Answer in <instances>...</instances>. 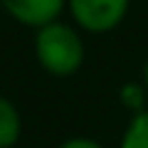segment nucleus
Instances as JSON below:
<instances>
[{
	"label": "nucleus",
	"mask_w": 148,
	"mask_h": 148,
	"mask_svg": "<svg viewBox=\"0 0 148 148\" xmlns=\"http://www.w3.org/2000/svg\"><path fill=\"white\" fill-rule=\"evenodd\" d=\"M32 49H35V59L40 69L47 72L49 77H57V79L74 77L84 67L86 59L82 30L72 22H64L62 17L37 27Z\"/></svg>",
	"instance_id": "f257e3e1"
},
{
	"label": "nucleus",
	"mask_w": 148,
	"mask_h": 148,
	"mask_svg": "<svg viewBox=\"0 0 148 148\" xmlns=\"http://www.w3.org/2000/svg\"><path fill=\"white\" fill-rule=\"evenodd\" d=\"M131 0H67L72 25L89 35H109L126 20Z\"/></svg>",
	"instance_id": "f03ea898"
},
{
	"label": "nucleus",
	"mask_w": 148,
	"mask_h": 148,
	"mask_svg": "<svg viewBox=\"0 0 148 148\" xmlns=\"http://www.w3.org/2000/svg\"><path fill=\"white\" fill-rule=\"evenodd\" d=\"M0 8L15 22L25 27H37L54 22L67 10V0H0Z\"/></svg>",
	"instance_id": "7ed1b4c3"
},
{
	"label": "nucleus",
	"mask_w": 148,
	"mask_h": 148,
	"mask_svg": "<svg viewBox=\"0 0 148 148\" xmlns=\"http://www.w3.org/2000/svg\"><path fill=\"white\" fill-rule=\"evenodd\" d=\"M22 136V116L15 101L0 94V148H12Z\"/></svg>",
	"instance_id": "20e7f679"
},
{
	"label": "nucleus",
	"mask_w": 148,
	"mask_h": 148,
	"mask_svg": "<svg viewBox=\"0 0 148 148\" xmlns=\"http://www.w3.org/2000/svg\"><path fill=\"white\" fill-rule=\"evenodd\" d=\"M119 148H148V109L131 114L121 133Z\"/></svg>",
	"instance_id": "39448f33"
},
{
	"label": "nucleus",
	"mask_w": 148,
	"mask_h": 148,
	"mask_svg": "<svg viewBox=\"0 0 148 148\" xmlns=\"http://www.w3.org/2000/svg\"><path fill=\"white\" fill-rule=\"evenodd\" d=\"M119 101L123 109H128L131 114L143 111L148 104V89L143 82H123L119 86Z\"/></svg>",
	"instance_id": "423d86ee"
},
{
	"label": "nucleus",
	"mask_w": 148,
	"mask_h": 148,
	"mask_svg": "<svg viewBox=\"0 0 148 148\" xmlns=\"http://www.w3.org/2000/svg\"><path fill=\"white\" fill-rule=\"evenodd\" d=\"M57 148H104V143L91 138V136H69Z\"/></svg>",
	"instance_id": "0eeeda50"
},
{
	"label": "nucleus",
	"mask_w": 148,
	"mask_h": 148,
	"mask_svg": "<svg viewBox=\"0 0 148 148\" xmlns=\"http://www.w3.org/2000/svg\"><path fill=\"white\" fill-rule=\"evenodd\" d=\"M141 82L146 84V89H148V57H146V62H143V72H141Z\"/></svg>",
	"instance_id": "6e6552de"
}]
</instances>
